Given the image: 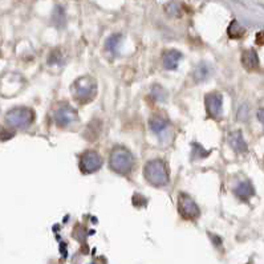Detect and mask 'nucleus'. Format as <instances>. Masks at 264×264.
<instances>
[{
  "label": "nucleus",
  "mask_w": 264,
  "mask_h": 264,
  "mask_svg": "<svg viewBox=\"0 0 264 264\" xmlns=\"http://www.w3.org/2000/svg\"><path fill=\"white\" fill-rule=\"evenodd\" d=\"M144 174H145L146 181L156 187L166 186L169 183V171L164 161L153 160L145 165L144 169Z\"/></svg>",
  "instance_id": "nucleus-1"
},
{
  "label": "nucleus",
  "mask_w": 264,
  "mask_h": 264,
  "mask_svg": "<svg viewBox=\"0 0 264 264\" xmlns=\"http://www.w3.org/2000/svg\"><path fill=\"white\" fill-rule=\"evenodd\" d=\"M73 96L80 104H86L93 100L97 94V82L89 76H82L73 84Z\"/></svg>",
  "instance_id": "nucleus-2"
},
{
  "label": "nucleus",
  "mask_w": 264,
  "mask_h": 264,
  "mask_svg": "<svg viewBox=\"0 0 264 264\" xmlns=\"http://www.w3.org/2000/svg\"><path fill=\"white\" fill-rule=\"evenodd\" d=\"M109 164L112 170H114L118 174H126L131 170L133 166V157L130 152H127L125 148H114L113 152L110 153V158H109Z\"/></svg>",
  "instance_id": "nucleus-3"
},
{
  "label": "nucleus",
  "mask_w": 264,
  "mask_h": 264,
  "mask_svg": "<svg viewBox=\"0 0 264 264\" xmlns=\"http://www.w3.org/2000/svg\"><path fill=\"white\" fill-rule=\"evenodd\" d=\"M35 118V113L28 108L11 109L6 115V121L11 127H27L30 126Z\"/></svg>",
  "instance_id": "nucleus-4"
},
{
  "label": "nucleus",
  "mask_w": 264,
  "mask_h": 264,
  "mask_svg": "<svg viewBox=\"0 0 264 264\" xmlns=\"http://www.w3.org/2000/svg\"><path fill=\"white\" fill-rule=\"evenodd\" d=\"M102 166V160H101L100 154L94 150H88L80 158V169L82 173L90 174L94 173Z\"/></svg>",
  "instance_id": "nucleus-5"
},
{
  "label": "nucleus",
  "mask_w": 264,
  "mask_h": 264,
  "mask_svg": "<svg viewBox=\"0 0 264 264\" xmlns=\"http://www.w3.org/2000/svg\"><path fill=\"white\" fill-rule=\"evenodd\" d=\"M53 118H55V122H56L57 126L67 127L77 119V113L72 106H69L68 104H64L55 110Z\"/></svg>",
  "instance_id": "nucleus-6"
},
{
  "label": "nucleus",
  "mask_w": 264,
  "mask_h": 264,
  "mask_svg": "<svg viewBox=\"0 0 264 264\" xmlns=\"http://www.w3.org/2000/svg\"><path fill=\"white\" fill-rule=\"evenodd\" d=\"M179 212L186 219H197L199 216V207L186 194L179 195Z\"/></svg>",
  "instance_id": "nucleus-7"
},
{
  "label": "nucleus",
  "mask_w": 264,
  "mask_h": 264,
  "mask_svg": "<svg viewBox=\"0 0 264 264\" xmlns=\"http://www.w3.org/2000/svg\"><path fill=\"white\" fill-rule=\"evenodd\" d=\"M222 104H223V98H222V94L220 93H210L206 96L205 98V105H206V110H207V114L212 118H216L219 117L220 113H222Z\"/></svg>",
  "instance_id": "nucleus-8"
},
{
  "label": "nucleus",
  "mask_w": 264,
  "mask_h": 264,
  "mask_svg": "<svg viewBox=\"0 0 264 264\" xmlns=\"http://www.w3.org/2000/svg\"><path fill=\"white\" fill-rule=\"evenodd\" d=\"M235 195L243 202L249 201V198L253 197V194H255V190H253V186L251 185L249 181H243L238 185V186L235 187L234 190Z\"/></svg>",
  "instance_id": "nucleus-9"
},
{
  "label": "nucleus",
  "mask_w": 264,
  "mask_h": 264,
  "mask_svg": "<svg viewBox=\"0 0 264 264\" xmlns=\"http://www.w3.org/2000/svg\"><path fill=\"white\" fill-rule=\"evenodd\" d=\"M228 144H230V146L232 148V149L235 150V152L238 153H245L247 152V144H245L244 138H243V134L242 131H232V133H230V136H228Z\"/></svg>",
  "instance_id": "nucleus-10"
},
{
  "label": "nucleus",
  "mask_w": 264,
  "mask_h": 264,
  "mask_svg": "<svg viewBox=\"0 0 264 264\" xmlns=\"http://www.w3.org/2000/svg\"><path fill=\"white\" fill-rule=\"evenodd\" d=\"M242 64L243 67L248 71H255L259 67V57H257L256 52L252 49L244 51L242 56Z\"/></svg>",
  "instance_id": "nucleus-11"
},
{
  "label": "nucleus",
  "mask_w": 264,
  "mask_h": 264,
  "mask_svg": "<svg viewBox=\"0 0 264 264\" xmlns=\"http://www.w3.org/2000/svg\"><path fill=\"white\" fill-rule=\"evenodd\" d=\"M181 59H182V55L178 51H168L164 53V57H162L164 67L166 69H175Z\"/></svg>",
  "instance_id": "nucleus-12"
},
{
  "label": "nucleus",
  "mask_w": 264,
  "mask_h": 264,
  "mask_svg": "<svg viewBox=\"0 0 264 264\" xmlns=\"http://www.w3.org/2000/svg\"><path fill=\"white\" fill-rule=\"evenodd\" d=\"M169 125V121L166 118H164L162 115L156 114L153 115L152 118L149 121V126L154 133H161V131H164Z\"/></svg>",
  "instance_id": "nucleus-13"
},
{
  "label": "nucleus",
  "mask_w": 264,
  "mask_h": 264,
  "mask_svg": "<svg viewBox=\"0 0 264 264\" xmlns=\"http://www.w3.org/2000/svg\"><path fill=\"white\" fill-rule=\"evenodd\" d=\"M194 80L197 82H201L203 81V80H206L208 76V68L206 64H199V65H197L195 67V69H194Z\"/></svg>",
  "instance_id": "nucleus-14"
},
{
  "label": "nucleus",
  "mask_w": 264,
  "mask_h": 264,
  "mask_svg": "<svg viewBox=\"0 0 264 264\" xmlns=\"http://www.w3.org/2000/svg\"><path fill=\"white\" fill-rule=\"evenodd\" d=\"M228 34H230L231 38H240V36L244 34V30L239 26L238 23L232 22L231 23L230 28H228Z\"/></svg>",
  "instance_id": "nucleus-15"
},
{
  "label": "nucleus",
  "mask_w": 264,
  "mask_h": 264,
  "mask_svg": "<svg viewBox=\"0 0 264 264\" xmlns=\"http://www.w3.org/2000/svg\"><path fill=\"white\" fill-rule=\"evenodd\" d=\"M118 43H119V36L114 35V36L109 38V40L106 41V48H108L109 51L114 52L115 49H117V47H118Z\"/></svg>",
  "instance_id": "nucleus-16"
},
{
  "label": "nucleus",
  "mask_w": 264,
  "mask_h": 264,
  "mask_svg": "<svg viewBox=\"0 0 264 264\" xmlns=\"http://www.w3.org/2000/svg\"><path fill=\"white\" fill-rule=\"evenodd\" d=\"M152 93H153V96H154V98H156V100H158V101L165 100V96H166V93H165V90L162 89L161 86H158V85H156V86H154V88H153Z\"/></svg>",
  "instance_id": "nucleus-17"
},
{
  "label": "nucleus",
  "mask_w": 264,
  "mask_h": 264,
  "mask_svg": "<svg viewBox=\"0 0 264 264\" xmlns=\"http://www.w3.org/2000/svg\"><path fill=\"white\" fill-rule=\"evenodd\" d=\"M247 117H248V114H247V106H245V105H243L242 108L239 109L238 118L240 119V121H245V119H247Z\"/></svg>",
  "instance_id": "nucleus-18"
},
{
  "label": "nucleus",
  "mask_w": 264,
  "mask_h": 264,
  "mask_svg": "<svg viewBox=\"0 0 264 264\" xmlns=\"http://www.w3.org/2000/svg\"><path fill=\"white\" fill-rule=\"evenodd\" d=\"M60 59H61V55H59V53H57V51H55V52H52V55H51L49 64H57L59 63Z\"/></svg>",
  "instance_id": "nucleus-19"
},
{
  "label": "nucleus",
  "mask_w": 264,
  "mask_h": 264,
  "mask_svg": "<svg viewBox=\"0 0 264 264\" xmlns=\"http://www.w3.org/2000/svg\"><path fill=\"white\" fill-rule=\"evenodd\" d=\"M257 119H259V121L264 125V108L257 110Z\"/></svg>",
  "instance_id": "nucleus-20"
}]
</instances>
